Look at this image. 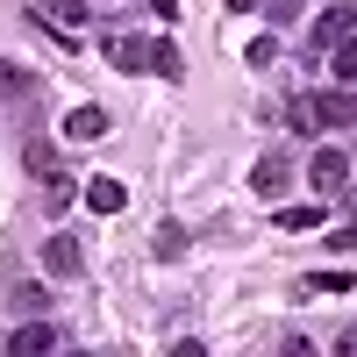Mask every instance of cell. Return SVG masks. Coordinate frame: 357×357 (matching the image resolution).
I'll return each mask as SVG.
<instances>
[{
  "mask_svg": "<svg viewBox=\"0 0 357 357\" xmlns=\"http://www.w3.org/2000/svg\"><path fill=\"white\" fill-rule=\"evenodd\" d=\"M307 186H314V200L343 193V186H350V151H336V143H321V151L307 158Z\"/></svg>",
  "mask_w": 357,
  "mask_h": 357,
  "instance_id": "1",
  "label": "cell"
},
{
  "mask_svg": "<svg viewBox=\"0 0 357 357\" xmlns=\"http://www.w3.org/2000/svg\"><path fill=\"white\" fill-rule=\"evenodd\" d=\"M29 15H36V22H50L57 36H86V0H36Z\"/></svg>",
  "mask_w": 357,
  "mask_h": 357,
  "instance_id": "2",
  "label": "cell"
},
{
  "mask_svg": "<svg viewBox=\"0 0 357 357\" xmlns=\"http://www.w3.org/2000/svg\"><path fill=\"white\" fill-rule=\"evenodd\" d=\"M43 272H50V279H79V272H86L79 236H50V243H43Z\"/></svg>",
  "mask_w": 357,
  "mask_h": 357,
  "instance_id": "3",
  "label": "cell"
},
{
  "mask_svg": "<svg viewBox=\"0 0 357 357\" xmlns=\"http://www.w3.org/2000/svg\"><path fill=\"white\" fill-rule=\"evenodd\" d=\"M343 36H357V8H321L314 15V50H336Z\"/></svg>",
  "mask_w": 357,
  "mask_h": 357,
  "instance_id": "4",
  "label": "cell"
},
{
  "mask_svg": "<svg viewBox=\"0 0 357 357\" xmlns=\"http://www.w3.org/2000/svg\"><path fill=\"white\" fill-rule=\"evenodd\" d=\"M286 186H293V165H286V158H257V165H250V193H264V200H279Z\"/></svg>",
  "mask_w": 357,
  "mask_h": 357,
  "instance_id": "5",
  "label": "cell"
},
{
  "mask_svg": "<svg viewBox=\"0 0 357 357\" xmlns=\"http://www.w3.org/2000/svg\"><path fill=\"white\" fill-rule=\"evenodd\" d=\"M43 350H57V329H50V321H29V329L8 336V357H43Z\"/></svg>",
  "mask_w": 357,
  "mask_h": 357,
  "instance_id": "6",
  "label": "cell"
},
{
  "mask_svg": "<svg viewBox=\"0 0 357 357\" xmlns=\"http://www.w3.org/2000/svg\"><path fill=\"white\" fill-rule=\"evenodd\" d=\"M107 65L114 72H143V65H151V43H143V36H107Z\"/></svg>",
  "mask_w": 357,
  "mask_h": 357,
  "instance_id": "7",
  "label": "cell"
},
{
  "mask_svg": "<svg viewBox=\"0 0 357 357\" xmlns=\"http://www.w3.org/2000/svg\"><path fill=\"white\" fill-rule=\"evenodd\" d=\"M286 129H293V136H321V129H329V122H321V100H314V93H293Z\"/></svg>",
  "mask_w": 357,
  "mask_h": 357,
  "instance_id": "8",
  "label": "cell"
},
{
  "mask_svg": "<svg viewBox=\"0 0 357 357\" xmlns=\"http://www.w3.org/2000/svg\"><path fill=\"white\" fill-rule=\"evenodd\" d=\"M65 136H72V143H100V136H107V107H72V114H65Z\"/></svg>",
  "mask_w": 357,
  "mask_h": 357,
  "instance_id": "9",
  "label": "cell"
},
{
  "mask_svg": "<svg viewBox=\"0 0 357 357\" xmlns=\"http://www.w3.org/2000/svg\"><path fill=\"white\" fill-rule=\"evenodd\" d=\"M314 100H321V122H329V129H350V122H357L350 86H329V93H314Z\"/></svg>",
  "mask_w": 357,
  "mask_h": 357,
  "instance_id": "10",
  "label": "cell"
},
{
  "mask_svg": "<svg viewBox=\"0 0 357 357\" xmlns=\"http://www.w3.org/2000/svg\"><path fill=\"white\" fill-rule=\"evenodd\" d=\"M122 178H86V207H93V215H122Z\"/></svg>",
  "mask_w": 357,
  "mask_h": 357,
  "instance_id": "11",
  "label": "cell"
},
{
  "mask_svg": "<svg viewBox=\"0 0 357 357\" xmlns=\"http://www.w3.org/2000/svg\"><path fill=\"white\" fill-rule=\"evenodd\" d=\"M329 72H336V86H357V36H343L329 50Z\"/></svg>",
  "mask_w": 357,
  "mask_h": 357,
  "instance_id": "12",
  "label": "cell"
},
{
  "mask_svg": "<svg viewBox=\"0 0 357 357\" xmlns=\"http://www.w3.org/2000/svg\"><path fill=\"white\" fill-rule=\"evenodd\" d=\"M72 193H79V186H72L65 172H43V207H72Z\"/></svg>",
  "mask_w": 357,
  "mask_h": 357,
  "instance_id": "13",
  "label": "cell"
},
{
  "mask_svg": "<svg viewBox=\"0 0 357 357\" xmlns=\"http://www.w3.org/2000/svg\"><path fill=\"white\" fill-rule=\"evenodd\" d=\"M321 222V200H307V207H286V215H279V229H293V236H301V229H314Z\"/></svg>",
  "mask_w": 357,
  "mask_h": 357,
  "instance_id": "14",
  "label": "cell"
},
{
  "mask_svg": "<svg viewBox=\"0 0 357 357\" xmlns=\"http://www.w3.org/2000/svg\"><path fill=\"white\" fill-rule=\"evenodd\" d=\"M178 250H186V222H165L158 229V257H178Z\"/></svg>",
  "mask_w": 357,
  "mask_h": 357,
  "instance_id": "15",
  "label": "cell"
},
{
  "mask_svg": "<svg viewBox=\"0 0 357 357\" xmlns=\"http://www.w3.org/2000/svg\"><path fill=\"white\" fill-rule=\"evenodd\" d=\"M15 307H22V314H43L50 293H43V286H15Z\"/></svg>",
  "mask_w": 357,
  "mask_h": 357,
  "instance_id": "16",
  "label": "cell"
},
{
  "mask_svg": "<svg viewBox=\"0 0 357 357\" xmlns=\"http://www.w3.org/2000/svg\"><path fill=\"white\" fill-rule=\"evenodd\" d=\"M151 65H158L165 79H178V72H186V65H178V50H172V43H151Z\"/></svg>",
  "mask_w": 357,
  "mask_h": 357,
  "instance_id": "17",
  "label": "cell"
},
{
  "mask_svg": "<svg viewBox=\"0 0 357 357\" xmlns=\"http://www.w3.org/2000/svg\"><path fill=\"white\" fill-rule=\"evenodd\" d=\"M314 286H321V293H350V272H314L307 293H314Z\"/></svg>",
  "mask_w": 357,
  "mask_h": 357,
  "instance_id": "18",
  "label": "cell"
},
{
  "mask_svg": "<svg viewBox=\"0 0 357 357\" xmlns=\"http://www.w3.org/2000/svg\"><path fill=\"white\" fill-rule=\"evenodd\" d=\"M0 93H29V72L22 65H0Z\"/></svg>",
  "mask_w": 357,
  "mask_h": 357,
  "instance_id": "19",
  "label": "cell"
},
{
  "mask_svg": "<svg viewBox=\"0 0 357 357\" xmlns=\"http://www.w3.org/2000/svg\"><path fill=\"white\" fill-rule=\"evenodd\" d=\"M243 57H250V72H257V65H272V57H279V43H272V36H257V43H250Z\"/></svg>",
  "mask_w": 357,
  "mask_h": 357,
  "instance_id": "20",
  "label": "cell"
},
{
  "mask_svg": "<svg viewBox=\"0 0 357 357\" xmlns=\"http://www.w3.org/2000/svg\"><path fill=\"white\" fill-rule=\"evenodd\" d=\"M307 15V0H272V22H301Z\"/></svg>",
  "mask_w": 357,
  "mask_h": 357,
  "instance_id": "21",
  "label": "cell"
},
{
  "mask_svg": "<svg viewBox=\"0 0 357 357\" xmlns=\"http://www.w3.org/2000/svg\"><path fill=\"white\" fill-rule=\"evenodd\" d=\"M336 350H343V357H357V329H343V336H336Z\"/></svg>",
  "mask_w": 357,
  "mask_h": 357,
  "instance_id": "22",
  "label": "cell"
},
{
  "mask_svg": "<svg viewBox=\"0 0 357 357\" xmlns=\"http://www.w3.org/2000/svg\"><path fill=\"white\" fill-rule=\"evenodd\" d=\"M151 8H158V15H165V22H172V15H178V0H151Z\"/></svg>",
  "mask_w": 357,
  "mask_h": 357,
  "instance_id": "23",
  "label": "cell"
},
{
  "mask_svg": "<svg viewBox=\"0 0 357 357\" xmlns=\"http://www.w3.org/2000/svg\"><path fill=\"white\" fill-rule=\"evenodd\" d=\"M229 8H236V15H250V8H257V0H229Z\"/></svg>",
  "mask_w": 357,
  "mask_h": 357,
  "instance_id": "24",
  "label": "cell"
}]
</instances>
